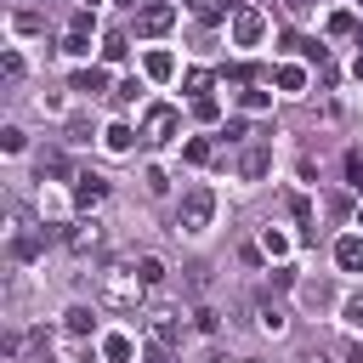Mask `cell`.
I'll return each instance as SVG.
<instances>
[{"label": "cell", "mask_w": 363, "mask_h": 363, "mask_svg": "<svg viewBox=\"0 0 363 363\" xmlns=\"http://www.w3.org/2000/svg\"><path fill=\"white\" fill-rule=\"evenodd\" d=\"M96 289H102V306H113V312H136L142 295H147V284L136 278V261H113V267H102Z\"/></svg>", "instance_id": "1"}, {"label": "cell", "mask_w": 363, "mask_h": 363, "mask_svg": "<svg viewBox=\"0 0 363 363\" xmlns=\"http://www.w3.org/2000/svg\"><path fill=\"white\" fill-rule=\"evenodd\" d=\"M210 216H216V187L199 182V187H187L182 204H176V233H204Z\"/></svg>", "instance_id": "2"}, {"label": "cell", "mask_w": 363, "mask_h": 363, "mask_svg": "<svg viewBox=\"0 0 363 363\" xmlns=\"http://www.w3.org/2000/svg\"><path fill=\"white\" fill-rule=\"evenodd\" d=\"M176 125H182V113H176L170 102H153V108L142 113V142H147V147H164V142L176 136Z\"/></svg>", "instance_id": "3"}, {"label": "cell", "mask_w": 363, "mask_h": 363, "mask_svg": "<svg viewBox=\"0 0 363 363\" xmlns=\"http://www.w3.org/2000/svg\"><path fill=\"white\" fill-rule=\"evenodd\" d=\"M57 238H62L74 255H91V250H102V238H108V233H102V221H74V227H62Z\"/></svg>", "instance_id": "4"}, {"label": "cell", "mask_w": 363, "mask_h": 363, "mask_svg": "<svg viewBox=\"0 0 363 363\" xmlns=\"http://www.w3.org/2000/svg\"><path fill=\"white\" fill-rule=\"evenodd\" d=\"M261 34H267V17L255 6H238L233 11V45H261Z\"/></svg>", "instance_id": "5"}, {"label": "cell", "mask_w": 363, "mask_h": 363, "mask_svg": "<svg viewBox=\"0 0 363 363\" xmlns=\"http://www.w3.org/2000/svg\"><path fill=\"white\" fill-rule=\"evenodd\" d=\"M147 340L153 346H176V306H153L147 312Z\"/></svg>", "instance_id": "6"}, {"label": "cell", "mask_w": 363, "mask_h": 363, "mask_svg": "<svg viewBox=\"0 0 363 363\" xmlns=\"http://www.w3.org/2000/svg\"><path fill=\"white\" fill-rule=\"evenodd\" d=\"M102 199H108V182H102L96 170L74 176V204H79V210H91V204H102Z\"/></svg>", "instance_id": "7"}, {"label": "cell", "mask_w": 363, "mask_h": 363, "mask_svg": "<svg viewBox=\"0 0 363 363\" xmlns=\"http://www.w3.org/2000/svg\"><path fill=\"white\" fill-rule=\"evenodd\" d=\"M170 23H176V11H170L164 0H159V6H142V11H136V34H164Z\"/></svg>", "instance_id": "8"}, {"label": "cell", "mask_w": 363, "mask_h": 363, "mask_svg": "<svg viewBox=\"0 0 363 363\" xmlns=\"http://www.w3.org/2000/svg\"><path fill=\"white\" fill-rule=\"evenodd\" d=\"M335 267H340V272H363V238H357V233L335 238Z\"/></svg>", "instance_id": "9"}, {"label": "cell", "mask_w": 363, "mask_h": 363, "mask_svg": "<svg viewBox=\"0 0 363 363\" xmlns=\"http://www.w3.org/2000/svg\"><path fill=\"white\" fill-rule=\"evenodd\" d=\"M272 170V147H244V159H238V176L244 182H261Z\"/></svg>", "instance_id": "10"}, {"label": "cell", "mask_w": 363, "mask_h": 363, "mask_svg": "<svg viewBox=\"0 0 363 363\" xmlns=\"http://www.w3.org/2000/svg\"><path fill=\"white\" fill-rule=\"evenodd\" d=\"M79 96H102L108 91V68H74V79H68Z\"/></svg>", "instance_id": "11"}, {"label": "cell", "mask_w": 363, "mask_h": 363, "mask_svg": "<svg viewBox=\"0 0 363 363\" xmlns=\"http://www.w3.org/2000/svg\"><path fill=\"white\" fill-rule=\"evenodd\" d=\"M301 301H306L312 312H323V306H335V284H329V278H306V284H301Z\"/></svg>", "instance_id": "12"}, {"label": "cell", "mask_w": 363, "mask_h": 363, "mask_svg": "<svg viewBox=\"0 0 363 363\" xmlns=\"http://www.w3.org/2000/svg\"><path fill=\"white\" fill-rule=\"evenodd\" d=\"M136 136H142V130H130V125H108V130H102V147L130 153V147H136Z\"/></svg>", "instance_id": "13"}, {"label": "cell", "mask_w": 363, "mask_h": 363, "mask_svg": "<svg viewBox=\"0 0 363 363\" xmlns=\"http://www.w3.org/2000/svg\"><path fill=\"white\" fill-rule=\"evenodd\" d=\"M11 255H17V261H34V255H40V233H34V227H17V233H11Z\"/></svg>", "instance_id": "14"}, {"label": "cell", "mask_w": 363, "mask_h": 363, "mask_svg": "<svg viewBox=\"0 0 363 363\" xmlns=\"http://www.w3.org/2000/svg\"><path fill=\"white\" fill-rule=\"evenodd\" d=\"M102 357H108V363H130V357H136L130 335H102Z\"/></svg>", "instance_id": "15"}, {"label": "cell", "mask_w": 363, "mask_h": 363, "mask_svg": "<svg viewBox=\"0 0 363 363\" xmlns=\"http://www.w3.org/2000/svg\"><path fill=\"white\" fill-rule=\"evenodd\" d=\"M142 68H147V79H170V74H176V57H170V51H147Z\"/></svg>", "instance_id": "16"}, {"label": "cell", "mask_w": 363, "mask_h": 363, "mask_svg": "<svg viewBox=\"0 0 363 363\" xmlns=\"http://www.w3.org/2000/svg\"><path fill=\"white\" fill-rule=\"evenodd\" d=\"M136 278H142L147 289H159V284H164V261H159V255H136Z\"/></svg>", "instance_id": "17"}, {"label": "cell", "mask_w": 363, "mask_h": 363, "mask_svg": "<svg viewBox=\"0 0 363 363\" xmlns=\"http://www.w3.org/2000/svg\"><path fill=\"white\" fill-rule=\"evenodd\" d=\"M255 323H261L267 335H284V323H289V318H284V306H272V301H261V306H255Z\"/></svg>", "instance_id": "18"}, {"label": "cell", "mask_w": 363, "mask_h": 363, "mask_svg": "<svg viewBox=\"0 0 363 363\" xmlns=\"http://www.w3.org/2000/svg\"><path fill=\"white\" fill-rule=\"evenodd\" d=\"M62 329H68V335H91V329H96L91 306H68V312H62Z\"/></svg>", "instance_id": "19"}, {"label": "cell", "mask_w": 363, "mask_h": 363, "mask_svg": "<svg viewBox=\"0 0 363 363\" xmlns=\"http://www.w3.org/2000/svg\"><path fill=\"white\" fill-rule=\"evenodd\" d=\"M91 136H96V119L91 113H74L68 119V142H91Z\"/></svg>", "instance_id": "20"}, {"label": "cell", "mask_w": 363, "mask_h": 363, "mask_svg": "<svg viewBox=\"0 0 363 363\" xmlns=\"http://www.w3.org/2000/svg\"><path fill=\"white\" fill-rule=\"evenodd\" d=\"M278 85H284V91H306V68L284 62V68H278Z\"/></svg>", "instance_id": "21"}, {"label": "cell", "mask_w": 363, "mask_h": 363, "mask_svg": "<svg viewBox=\"0 0 363 363\" xmlns=\"http://www.w3.org/2000/svg\"><path fill=\"white\" fill-rule=\"evenodd\" d=\"M182 159H187V164H210V142H204V136H193V142L182 147Z\"/></svg>", "instance_id": "22"}, {"label": "cell", "mask_w": 363, "mask_h": 363, "mask_svg": "<svg viewBox=\"0 0 363 363\" xmlns=\"http://www.w3.org/2000/svg\"><path fill=\"white\" fill-rule=\"evenodd\" d=\"M261 250H267V255H289V238H284L278 227H267V233H261Z\"/></svg>", "instance_id": "23"}, {"label": "cell", "mask_w": 363, "mask_h": 363, "mask_svg": "<svg viewBox=\"0 0 363 363\" xmlns=\"http://www.w3.org/2000/svg\"><path fill=\"white\" fill-rule=\"evenodd\" d=\"M0 147H6V153H23V147H28V136H23L17 125H6V130H0Z\"/></svg>", "instance_id": "24"}, {"label": "cell", "mask_w": 363, "mask_h": 363, "mask_svg": "<svg viewBox=\"0 0 363 363\" xmlns=\"http://www.w3.org/2000/svg\"><path fill=\"white\" fill-rule=\"evenodd\" d=\"M102 57H108V62H119V57H125V34H119V28L102 40Z\"/></svg>", "instance_id": "25"}, {"label": "cell", "mask_w": 363, "mask_h": 363, "mask_svg": "<svg viewBox=\"0 0 363 363\" xmlns=\"http://www.w3.org/2000/svg\"><path fill=\"white\" fill-rule=\"evenodd\" d=\"M0 68H6V79H11V85H17V79H23V74H28V62H23V57H17V51H6V62H0Z\"/></svg>", "instance_id": "26"}, {"label": "cell", "mask_w": 363, "mask_h": 363, "mask_svg": "<svg viewBox=\"0 0 363 363\" xmlns=\"http://www.w3.org/2000/svg\"><path fill=\"white\" fill-rule=\"evenodd\" d=\"M329 34H357V23H352V11H335V17H329Z\"/></svg>", "instance_id": "27"}, {"label": "cell", "mask_w": 363, "mask_h": 363, "mask_svg": "<svg viewBox=\"0 0 363 363\" xmlns=\"http://www.w3.org/2000/svg\"><path fill=\"white\" fill-rule=\"evenodd\" d=\"M187 91H193V102H199V96L210 91V74H204V68H193V74H187Z\"/></svg>", "instance_id": "28"}, {"label": "cell", "mask_w": 363, "mask_h": 363, "mask_svg": "<svg viewBox=\"0 0 363 363\" xmlns=\"http://www.w3.org/2000/svg\"><path fill=\"white\" fill-rule=\"evenodd\" d=\"M68 164H62V153H40V176H62Z\"/></svg>", "instance_id": "29"}, {"label": "cell", "mask_w": 363, "mask_h": 363, "mask_svg": "<svg viewBox=\"0 0 363 363\" xmlns=\"http://www.w3.org/2000/svg\"><path fill=\"white\" fill-rule=\"evenodd\" d=\"M142 182H147V193H164V187H170V182H164V170H159V164H147V176H142Z\"/></svg>", "instance_id": "30"}, {"label": "cell", "mask_w": 363, "mask_h": 363, "mask_svg": "<svg viewBox=\"0 0 363 363\" xmlns=\"http://www.w3.org/2000/svg\"><path fill=\"white\" fill-rule=\"evenodd\" d=\"M346 170H352V187L363 193V153H346Z\"/></svg>", "instance_id": "31"}, {"label": "cell", "mask_w": 363, "mask_h": 363, "mask_svg": "<svg viewBox=\"0 0 363 363\" xmlns=\"http://www.w3.org/2000/svg\"><path fill=\"white\" fill-rule=\"evenodd\" d=\"M346 323H352V329H363V295H352V301H346Z\"/></svg>", "instance_id": "32"}, {"label": "cell", "mask_w": 363, "mask_h": 363, "mask_svg": "<svg viewBox=\"0 0 363 363\" xmlns=\"http://www.w3.org/2000/svg\"><path fill=\"white\" fill-rule=\"evenodd\" d=\"M62 51H68V57H85L91 45H85V34H68V40H62Z\"/></svg>", "instance_id": "33"}, {"label": "cell", "mask_w": 363, "mask_h": 363, "mask_svg": "<svg viewBox=\"0 0 363 363\" xmlns=\"http://www.w3.org/2000/svg\"><path fill=\"white\" fill-rule=\"evenodd\" d=\"M193 113H199V119H216L221 108H216V96H199V102H193Z\"/></svg>", "instance_id": "34"}, {"label": "cell", "mask_w": 363, "mask_h": 363, "mask_svg": "<svg viewBox=\"0 0 363 363\" xmlns=\"http://www.w3.org/2000/svg\"><path fill=\"white\" fill-rule=\"evenodd\" d=\"M221 136H227V142H244V136H250V125H244V119H227V130H221Z\"/></svg>", "instance_id": "35"}, {"label": "cell", "mask_w": 363, "mask_h": 363, "mask_svg": "<svg viewBox=\"0 0 363 363\" xmlns=\"http://www.w3.org/2000/svg\"><path fill=\"white\" fill-rule=\"evenodd\" d=\"M193 323H199L204 335H216V312H210V306H199V312H193Z\"/></svg>", "instance_id": "36"}, {"label": "cell", "mask_w": 363, "mask_h": 363, "mask_svg": "<svg viewBox=\"0 0 363 363\" xmlns=\"http://www.w3.org/2000/svg\"><path fill=\"white\" fill-rule=\"evenodd\" d=\"M295 363H329V352H323V346H306V352H301Z\"/></svg>", "instance_id": "37"}, {"label": "cell", "mask_w": 363, "mask_h": 363, "mask_svg": "<svg viewBox=\"0 0 363 363\" xmlns=\"http://www.w3.org/2000/svg\"><path fill=\"white\" fill-rule=\"evenodd\" d=\"M147 363H170V346H147Z\"/></svg>", "instance_id": "38"}, {"label": "cell", "mask_w": 363, "mask_h": 363, "mask_svg": "<svg viewBox=\"0 0 363 363\" xmlns=\"http://www.w3.org/2000/svg\"><path fill=\"white\" fill-rule=\"evenodd\" d=\"M352 74H357V79H363V51H357V62H352Z\"/></svg>", "instance_id": "39"}, {"label": "cell", "mask_w": 363, "mask_h": 363, "mask_svg": "<svg viewBox=\"0 0 363 363\" xmlns=\"http://www.w3.org/2000/svg\"><path fill=\"white\" fill-rule=\"evenodd\" d=\"M306 6H312V0H289V11H306Z\"/></svg>", "instance_id": "40"}, {"label": "cell", "mask_w": 363, "mask_h": 363, "mask_svg": "<svg viewBox=\"0 0 363 363\" xmlns=\"http://www.w3.org/2000/svg\"><path fill=\"white\" fill-rule=\"evenodd\" d=\"M357 227H363V210H357Z\"/></svg>", "instance_id": "41"}, {"label": "cell", "mask_w": 363, "mask_h": 363, "mask_svg": "<svg viewBox=\"0 0 363 363\" xmlns=\"http://www.w3.org/2000/svg\"><path fill=\"white\" fill-rule=\"evenodd\" d=\"M40 363H51V357H40Z\"/></svg>", "instance_id": "42"}, {"label": "cell", "mask_w": 363, "mask_h": 363, "mask_svg": "<svg viewBox=\"0 0 363 363\" xmlns=\"http://www.w3.org/2000/svg\"><path fill=\"white\" fill-rule=\"evenodd\" d=\"M244 363H255V357H244Z\"/></svg>", "instance_id": "43"}, {"label": "cell", "mask_w": 363, "mask_h": 363, "mask_svg": "<svg viewBox=\"0 0 363 363\" xmlns=\"http://www.w3.org/2000/svg\"><path fill=\"white\" fill-rule=\"evenodd\" d=\"M91 6H96V0H91Z\"/></svg>", "instance_id": "44"}, {"label": "cell", "mask_w": 363, "mask_h": 363, "mask_svg": "<svg viewBox=\"0 0 363 363\" xmlns=\"http://www.w3.org/2000/svg\"><path fill=\"white\" fill-rule=\"evenodd\" d=\"M357 6H363V0H357Z\"/></svg>", "instance_id": "45"}, {"label": "cell", "mask_w": 363, "mask_h": 363, "mask_svg": "<svg viewBox=\"0 0 363 363\" xmlns=\"http://www.w3.org/2000/svg\"><path fill=\"white\" fill-rule=\"evenodd\" d=\"M153 6H159V0H153Z\"/></svg>", "instance_id": "46"}]
</instances>
